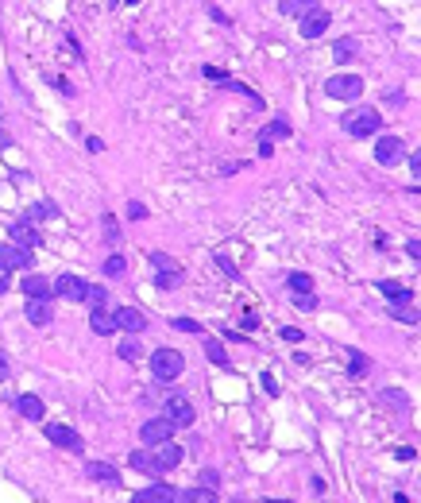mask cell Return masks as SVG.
Listing matches in <instances>:
<instances>
[{
  "label": "cell",
  "mask_w": 421,
  "mask_h": 503,
  "mask_svg": "<svg viewBox=\"0 0 421 503\" xmlns=\"http://www.w3.org/2000/svg\"><path fill=\"white\" fill-rule=\"evenodd\" d=\"M151 372L159 383H174V379L186 372V360H182L178 349H155L151 352Z\"/></svg>",
  "instance_id": "obj_1"
},
{
  "label": "cell",
  "mask_w": 421,
  "mask_h": 503,
  "mask_svg": "<svg viewBox=\"0 0 421 503\" xmlns=\"http://www.w3.org/2000/svg\"><path fill=\"white\" fill-rule=\"evenodd\" d=\"M360 93H363V78H356V74H333L325 81V97H333V101H356Z\"/></svg>",
  "instance_id": "obj_2"
},
{
  "label": "cell",
  "mask_w": 421,
  "mask_h": 503,
  "mask_svg": "<svg viewBox=\"0 0 421 503\" xmlns=\"http://www.w3.org/2000/svg\"><path fill=\"white\" fill-rule=\"evenodd\" d=\"M375 128H383V117H379L375 109H352L348 117H344V132H348V136H356V139L375 136Z\"/></svg>",
  "instance_id": "obj_3"
},
{
  "label": "cell",
  "mask_w": 421,
  "mask_h": 503,
  "mask_svg": "<svg viewBox=\"0 0 421 503\" xmlns=\"http://www.w3.org/2000/svg\"><path fill=\"white\" fill-rule=\"evenodd\" d=\"M375 159L383 163V167H394V163L406 159V144H402L398 136H379L375 139Z\"/></svg>",
  "instance_id": "obj_4"
},
{
  "label": "cell",
  "mask_w": 421,
  "mask_h": 503,
  "mask_svg": "<svg viewBox=\"0 0 421 503\" xmlns=\"http://www.w3.org/2000/svg\"><path fill=\"white\" fill-rule=\"evenodd\" d=\"M194 403L186 399V395H174V399H167V407H162V418H167L170 426H189L194 422Z\"/></svg>",
  "instance_id": "obj_5"
},
{
  "label": "cell",
  "mask_w": 421,
  "mask_h": 503,
  "mask_svg": "<svg viewBox=\"0 0 421 503\" xmlns=\"http://www.w3.org/2000/svg\"><path fill=\"white\" fill-rule=\"evenodd\" d=\"M54 294L66 302H85V294H89V283L85 279H78V275H62V279H54Z\"/></svg>",
  "instance_id": "obj_6"
},
{
  "label": "cell",
  "mask_w": 421,
  "mask_h": 503,
  "mask_svg": "<svg viewBox=\"0 0 421 503\" xmlns=\"http://www.w3.org/2000/svg\"><path fill=\"white\" fill-rule=\"evenodd\" d=\"M170 434H174V426H170L167 418H147V422L139 426V438H143L147 449H151V445H159V441H170Z\"/></svg>",
  "instance_id": "obj_7"
},
{
  "label": "cell",
  "mask_w": 421,
  "mask_h": 503,
  "mask_svg": "<svg viewBox=\"0 0 421 503\" xmlns=\"http://www.w3.org/2000/svg\"><path fill=\"white\" fill-rule=\"evenodd\" d=\"M151 457H155V465H159V473H167V468H178V465H182V445H174V441H159V445H151Z\"/></svg>",
  "instance_id": "obj_8"
},
{
  "label": "cell",
  "mask_w": 421,
  "mask_h": 503,
  "mask_svg": "<svg viewBox=\"0 0 421 503\" xmlns=\"http://www.w3.org/2000/svg\"><path fill=\"white\" fill-rule=\"evenodd\" d=\"M328 20H333V16H328L325 8H313V12H305V16H302V35H305V39L325 35V31H328Z\"/></svg>",
  "instance_id": "obj_9"
},
{
  "label": "cell",
  "mask_w": 421,
  "mask_h": 503,
  "mask_svg": "<svg viewBox=\"0 0 421 503\" xmlns=\"http://www.w3.org/2000/svg\"><path fill=\"white\" fill-rule=\"evenodd\" d=\"M8 236H12V244H20V248H28V252L39 248V233L28 221H12V225H8Z\"/></svg>",
  "instance_id": "obj_10"
},
{
  "label": "cell",
  "mask_w": 421,
  "mask_h": 503,
  "mask_svg": "<svg viewBox=\"0 0 421 503\" xmlns=\"http://www.w3.org/2000/svg\"><path fill=\"white\" fill-rule=\"evenodd\" d=\"M0 267H8V271L31 267V252L20 248V244H4V248H0Z\"/></svg>",
  "instance_id": "obj_11"
},
{
  "label": "cell",
  "mask_w": 421,
  "mask_h": 503,
  "mask_svg": "<svg viewBox=\"0 0 421 503\" xmlns=\"http://www.w3.org/2000/svg\"><path fill=\"white\" fill-rule=\"evenodd\" d=\"M47 438H51L54 445H62V449H73V453H81V449H85V441H81L78 434L70 430V426H59V422H51V426H47Z\"/></svg>",
  "instance_id": "obj_12"
},
{
  "label": "cell",
  "mask_w": 421,
  "mask_h": 503,
  "mask_svg": "<svg viewBox=\"0 0 421 503\" xmlns=\"http://www.w3.org/2000/svg\"><path fill=\"white\" fill-rule=\"evenodd\" d=\"M112 318H117V329H124V333H139V329H147V318L139 314V310H131V306H120Z\"/></svg>",
  "instance_id": "obj_13"
},
{
  "label": "cell",
  "mask_w": 421,
  "mask_h": 503,
  "mask_svg": "<svg viewBox=\"0 0 421 503\" xmlns=\"http://www.w3.org/2000/svg\"><path fill=\"white\" fill-rule=\"evenodd\" d=\"M131 503H174V488H167V484H151V488L136 492Z\"/></svg>",
  "instance_id": "obj_14"
},
{
  "label": "cell",
  "mask_w": 421,
  "mask_h": 503,
  "mask_svg": "<svg viewBox=\"0 0 421 503\" xmlns=\"http://www.w3.org/2000/svg\"><path fill=\"white\" fill-rule=\"evenodd\" d=\"M23 294H28V299H51V291H54V287H51V279H43V275H28V279H23Z\"/></svg>",
  "instance_id": "obj_15"
},
{
  "label": "cell",
  "mask_w": 421,
  "mask_h": 503,
  "mask_svg": "<svg viewBox=\"0 0 421 503\" xmlns=\"http://www.w3.org/2000/svg\"><path fill=\"white\" fill-rule=\"evenodd\" d=\"M23 314H28L31 325H47V321L54 318V310H51V302H43V299H28V310H23Z\"/></svg>",
  "instance_id": "obj_16"
},
{
  "label": "cell",
  "mask_w": 421,
  "mask_h": 503,
  "mask_svg": "<svg viewBox=\"0 0 421 503\" xmlns=\"http://www.w3.org/2000/svg\"><path fill=\"white\" fill-rule=\"evenodd\" d=\"M16 407H20L23 418H35V422L47 415V407H43V399H39V395H20V399H16Z\"/></svg>",
  "instance_id": "obj_17"
},
{
  "label": "cell",
  "mask_w": 421,
  "mask_h": 503,
  "mask_svg": "<svg viewBox=\"0 0 421 503\" xmlns=\"http://www.w3.org/2000/svg\"><path fill=\"white\" fill-rule=\"evenodd\" d=\"M128 465L136 468V473H147V476H159V465H155V457H151V449H136L128 457Z\"/></svg>",
  "instance_id": "obj_18"
},
{
  "label": "cell",
  "mask_w": 421,
  "mask_h": 503,
  "mask_svg": "<svg viewBox=\"0 0 421 503\" xmlns=\"http://www.w3.org/2000/svg\"><path fill=\"white\" fill-rule=\"evenodd\" d=\"M89 329H93L97 337H109V333H117V318L105 314V310H93V318H89Z\"/></svg>",
  "instance_id": "obj_19"
},
{
  "label": "cell",
  "mask_w": 421,
  "mask_h": 503,
  "mask_svg": "<svg viewBox=\"0 0 421 503\" xmlns=\"http://www.w3.org/2000/svg\"><path fill=\"white\" fill-rule=\"evenodd\" d=\"M89 468V476H93V480H105V484H117L120 480V473L112 465H105V461H93V465H85Z\"/></svg>",
  "instance_id": "obj_20"
},
{
  "label": "cell",
  "mask_w": 421,
  "mask_h": 503,
  "mask_svg": "<svg viewBox=\"0 0 421 503\" xmlns=\"http://www.w3.org/2000/svg\"><path fill=\"white\" fill-rule=\"evenodd\" d=\"M379 403H383V407H391V410H406L410 407V395L406 391H379Z\"/></svg>",
  "instance_id": "obj_21"
},
{
  "label": "cell",
  "mask_w": 421,
  "mask_h": 503,
  "mask_svg": "<svg viewBox=\"0 0 421 503\" xmlns=\"http://www.w3.org/2000/svg\"><path fill=\"white\" fill-rule=\"evenodd\" d=\"M379 291H383L386 299H394V302H410V291L402 283H394V279H383V283H379Z\"/></svg>",
  "instance_id": "obj_22"
},
{
  "label": "cell",
  "mask_w": 421,
  "mask_h": 503,
  "mask_svg": "<svg viewBox=\"0 0 421 503\" xmlns=\"http://www.w3.org/2000/svg\"><path fill=\"white\" fill-rule=\"evenodd\" d=\"M286 287H290L294 294H313V279L305 275V271H294V275L286 279Z\"/></svg>",
  "instance_id": "obj_23"
},
{
  "label": "cell",
  "mask_w": 421,
  "mask_h": 503,
  "mask_svg": "<svg viewBox=\"0 0 421 503\" xmlns=\"http://www.w3.org/2000/svg\"><path fill=\"white\" fill-rule=\"evenodd\" d=\"M205 357L213 360V364H220V368H228V352L220 349V341H205Z\"/></svg>",
  "instance_id": "obj_24"
},
{
  "label": "cell",
  "mask_w": 421,
  "mask_h": 503,
  "mask_svg": "<svg viewBox=\"0 0 421 503\" xmlns=\"http://www.w3.org/2000/svg\"><path fill=\"white\" fill-rule=\"evenodd\" d=\"M124 271H128V255H109V260H105V275H124Z\"/></svg>",
  "instance_id": "obj_25"
},
{
  "label": "cell",
  "mask_w": 421,
  "mask_h": 503,
  "mask_svg": "<svg viewBox=\"0 0 421 503\" xmlns=\"http://www.w3.org/2000/svg\"><path fill=\"white\" fill-rule=\"evenodd\" d=\"M275 136H290V125H286V120L283 117H278V120H271V125H267V132H263V139H275Z\"/></svg>",
  "instance_id": "obj_26"
},
{
  "label": "cell",
  "mask_w": 421,
  "mask_h": 503,
  "mask_svg": "<svg viewBox=\"0 0 421 503\" xmlns=\"http://www.w3.org/2000/svg\"><path fill=\"white\" fill-rule=\"evenodd\" d=\"M159 287H162V291H178V287H182V271H159Z\"/></svg>",
  "instance_id": "obj_27"
},
{
  "label": "cell",
  "mask_w": 421,
  "mask_h": 503,
  "mask_svg": "<svg viewBox=\"0 0 421 503\" xmlns=\"http://www.w3.org/2000/svg\"><path fill=\"white\" fill-rule=\"evenodd\" d=\"M151 267L155 271H178V263L170 260V255H162V252H151Z\"/></svg>",
  "instance_id": "obj_28"
},
{
  "label": "cell",
  "mask_w": 421,
  "mask_h": 503,
  "mask_svg": "<svg viewBox=\"0 0 421 503\" xmlns=\"http://www.w3.org/2000/svg\"><path fill=\"white\" fill-rule=\"evenodd\" d=\"M189 496H194V503H217V492L213 488H189Z\"/></svg>",
  "instance_id": "obj_29"
},
{
  "label": "cell",
  "mask_w": 421,
  "mask_h": 503,
  "mask_svg": "<svg viewBox=\"0 0 421 503\" xmlns=\"http://www.w3.org/2000/svg\"><path fill=\"white\" fill-rule=\"evenodd\" d=\"M117 352H120V360H136V357H139V345H136V341H131V337H128V341H124Z\"/></svg>",
  "instance_id": "obj_30"
},
{
  "label": "cell",
  "mask_w": 421,
  "mask_h": 503,
  "mask_svg": "<svg viewBox=\"0 0 421 503\" xmlns=\"http://www.w3.org/2000/svg\"><path fill=\"white\" fill-rule=\"evenodd\" d=\"M89 302H93V310H101L105 306V299H109V294H105V287H89V294H85Z\"/></svg>",
  "instance_id": "obj_31"
},
{
  "label": "cell",
  "mask_w": 421,
  "mask_h": 503,
  "mask_svg": "<svg viewBox=\"0 0 421 503\" xmlns=\"http://www.w3.org/2000/svg\"><path fill=\"white\" fill-rule=\"evenodd\" d=\"M294 306L298 310H317V294H294Z\"/></svg>",
  "instance_id": "obj_32"
},
{
  "label": "cell",
  "mask_w": 421,
  "mask_h": 503,
  "mask_svg": "<svg viewBox=\"0 0 421 503\" xmlns=\"http://www.w3.org/2000/svg\"><path fill=\"white\" fill-rule=\"evenodd\" d=\"M363 372H367V360H363L360 352H352V372L348 376H363Z\"/></svg>",
  "instance_id": "obj_33"
},
{
  "label": "cell",
  "mask_w": 421,
  "mask_h": 503,
  "mask_svg": "<svg viewBox=\"0 0 421 503\" xmlns=\"http://www.w3.org/2000/svg\"><path fill=\"white\" fill-rule=\"evenodd\" d=\"M105 236H109V241H117V236H120V225H117V217H105Z\"/></svg>",
  "instance_id": "obj_34"
},
{
  "label": "cell",
  "mask_w": 421,
  "mask_h": 503,
  "mask_svg": "<svg viewBox=\"0 0 421 503\" xmlns=\"http://www.w3.org/2000/svg\"><path fill=\"white\" fill-rule=\"evenodd\" d=\"M174 329H182V333H197L201 325H197V321H189V318H178V321H174Z\"/></svg>",
  "instance_id": "obj_35"
},
{
  "label": "cell",
  "mask_w": 421,
  "mask_h": 503,
  "mask_svg": "<svg viewBox=\"0 0 421 503\" xmlns=\"http://www.w3.org/2000/svg\"><path fill=\"white\" fill-rule=\"evenodd\" d=\"M217 484H220L217 473H201V488H213V492H217Z\"/></svg>",
  "instance_id": "obj_36"
},
{
  "label": "cell",
  "mask_w": 421,
  "mask_h": 503,
  "mask_svg": "<svg viewBox=\"0 0 421 503\" xmlns=\"http://www.w3.org/2000/svg\"><path fill=\"white\" fill-rule=\"evenodd\" d=\"M128 217H136V221H139V217H147V209H143L139 202H131V205H128Z\"/></svg>",
  "instance_id": "obj_37"
},
{
  "label": "cell",
  "mask_w": 421,
  "mask_h": 503,
  "mask_svg": "<svg viewBox=\"0 0 421 503\" xmlns=\"http://www.w3.org/2000/svg\"><path fill=\"white\" fill-rule=\"evenodd\" d=\"M352 51H356V47H352V43H336V59H348Z\"/></svg>",
  "instance_id": "obj_38"
},
{
  "label": "cell",
  "mask_w": 421,
  "mask_h": 503,
  "mask_svg": "<svg viewBox=\"0 0 421 503\" xmlns=\"http://www.w3.org/2000/svg\"><path fill=\"white\" fill-rule=\"evenodd\" d=\"M283 337H286V341H302V329H294V325H286V329H283Z\"/></svg>",
  "instance_id": "obj_39"
},
{
  "label": "cell",
  "mask_w": 421,
  "mask_h": 503,
  "mask_svg": "<svg viewBox=\"0 0 421 503\" xmlns=\"http://www.w3.org/2000/svg\"><path fill=\"white\" fill-rule=\"evenodd\" d=\"M263 391H267V395H278V383H275L271 376H263Z\"/></svg>",
  "instance_id": "obj_40"
},
{
  "label": "cell",
  "mask_w": 421,
  "mask_h": 503,
  "mask_svg": "<svg viewBox=\"0 0 421 503\" xmlns=\"http://www.w3.org/2000/svg\"><path fill=\"white\" fill-rule=\"evenodd\" d=\"M8 287H12V279H8V267H0V294H4Z\"/></svg>",
  "instance_id": "obj_41"
},
{
  "label": "cell",
  "mask_w": 421,
  "mask_h": 503,
  "mask_svg": "<svg viewBox=\"0 0 421 503\" xmlns=\"http://www.w3.org/2000/svg\"><path fill=\"white\" fill-rule=\"evenodd\" d=\"M271 151H275V144H271V139H263V144H259V155H263V159H271Z\"/></svg>",
  "instance_id": "obj_42"
},
{
  "label": "cell",
  "mask_w": 421,
  "mask_h": 503,
  "mask_svg": "<svg viewBox=\"0 0 421 503\" xmlns=\"http://www.w3.org/2000/svg\"><path fill=\"white\" fill-rule=\"evenodd\" d=\"M255 325H259V318H255L251 310H247V314H244V329H255Z\"/></svg>",
  "instance_id": "obj_43"
},
{
  "label": "cell",
  "mask_w": 421,
  "mask_h": 503,
  "mask_svg": "<svg viewBox=\"0 0 421 503\" xmlns=\"http://www.w3.org/2000/svg\"><path fill=\"white\" fill-rule=\"evenodd\" d=\"M8 372H12V368H8V357L0 352V379H8Z\"/></svg>",
  "instance_id": "obj_44"
},
{
  "label": "cell",
  "mask_w": 421,
  "mask_h": 503,
  "mask_svg": "<svg viewBox=\"0 0 421 503\" xmlns=\"http://www.w3.org/2000/svg\"><path fill=\"white\" fill-rule=\"evenodd\" d=\"M174 503H194V496H189V488H186V492H174Z\"/></svg>",
  "instance_id": "obj_45"
},
{
  "label": "cell",
  "mask_w": 421,
  "mask_h": 503,
  "mask_svg": "<svg viewBox=\"0 0 421 503\" xmlns=\"http://www.w3.org/2000/svg\"><path fill=\"white\" fill-rule=\"evenodd\" d=\"M294 4H298V8H302V4H317V0H294Z\"/></svg>",
  "instance_id": "obj_46"
},
{
  "label": "cell",
  "mask_w": 421,
  "mask_h": 503,
  "mask_svg": "<svg viewBox=\"0 0 421 503\" xmlns=\"http://www.w3.org/2000/svg\"><path fill=\"white\" fill-rule=\"evenodd\" d=\"M124 4H139V0H124Z\"/></svg>",
  "instance_id": "obj_47"
}]
</instances>
